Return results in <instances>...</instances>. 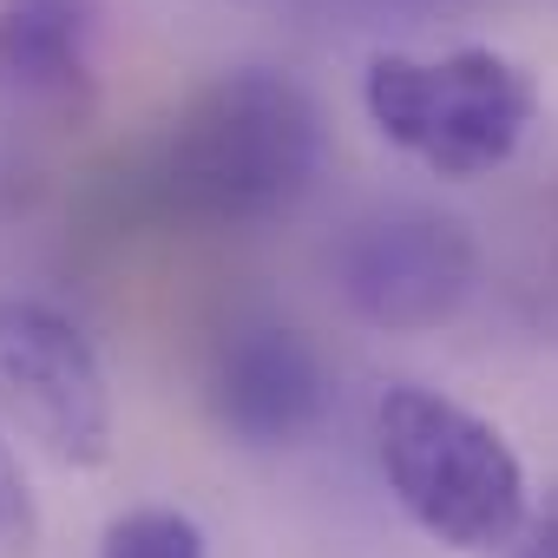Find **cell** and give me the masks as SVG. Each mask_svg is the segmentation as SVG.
Segmentation results:
<instances>
[{"mask_svg": "<svg viewBox=\"0 0 558 558\" xmlns=\"http://www.w3.org/2000/svg\"><path fill=\"white\" fill-rule=\"evenodd\" d=\"M323 165L316 99L269 66H236L197 86L145 151V197L178 223L243 230L283 217Z\"/></svg>", "mask_w": 558, "mask_h": 558, "instance_id": "1", "label": "cell"}, {"mask_svg": "<svg viewBox=\"0 0 558 558\" xmlns=\"http://www.w3.org/2000/svg\"><path fill=\"white\" fill-rule=\"evenodd\" d=\"M375 453L401 512L447 551L519 545L532 525L525 466L506 434L440 388H388L375 408Z\"/></svg>", "mask_w": 558, "mask_h": 558, "instance_id": "2", "label": "cell"}, {"mask_svg": "<svg viewBox=\"0 0 558 558\" xmlns=\"http://www.w3.org/2000/svg\"><path fill=\"white\" fill-rule=\"evenodd\" d=\"M362 106L395 151L421 158L447 184H473L519 151L538 119V86L493 47H453L434 60L375 53L362 73Z\"/></svg>", "mask_w": 558, "mask_h": 558, "instance_id": "3", "label": "cell"}, {"mask_svg": "<svg viewBox=\"0 0 558 558\" xmlns=\"http://www.w3.org/2000/svg\"><path fill=\"white\" fill-rule=\"evenodd\" d=\"M329 269L362 323L388 336H421L460 316L480 276V250L473 230L434 204H375L336 236Z\"/></svg>", "mask_w": 558, "mask_h": 558, "instance_id": "4", "label": "cell"}, {"mask_svg": "<svg viewBox=\"0 0 558 558\" xmlns=\"http://www.w3.org/2000/svg\"><path fill=\"white\" fill-rule=\"evenodd\" d=\"M0 421L60 466H99L112 453L106 362L53 303L0 296Z\"/></svg>", "mask_w": 558, "mask_h": 558, "instance_id": "5", "label": "cell"}, {"mask_svg": "<svg viewBox=\"0 0 558 558\" xmlns=\"http://www.w3.org/2000/svg\"><path fill=\"white\" fill-rule=\"evenodd\" d=\"M210 414L230 440L243 447H296L329 401L323 355L310 349L303 329L276 316H243L217 336L210 368H204Z\"/></svg>", "mask_w": 558, "mask_h": 558, "instance_id": "6", "label": "cell"}, {"mask_svg": "<svg viewBox=\"0 0 558 558\" xmlns=\"http://www.w3.org/2000/svg\"><path fill=\"white\" fill-rule=\"evenodd\" d=\"M99 0H0V86L27 106L93 99Z\"/></svg>", "mask_w": 558, "mask_h": 558, "instance_id": "7", "label": "cell"}, {"mask_svg": "<svg viewBox=\"0 0 558 558\" xmlns=\"http://www.w3.org/2000/svg\"><path fill=\"white\" fill-rule=\"evenodd\" d=\"M99 558H204V532L178 506H132L106 525Z\"/></svg>", "mask_w": 558, "mask_h": 558, "instance_id": "8", "label": "cell"}, {"mask_svg": "<svg viewBox=\"0 0 558 558\" xmlns=\"http://www.w3.org/2000/svg\"><path fill=\"white\" fill-rule=\"evenodd\" d=\"M40 538V512H34V493H27V473L21 460L0 447V545L8 551H34Z\"/></svg>", "mask_w": 558, "mask_h": 558, "instance_id": "9", "label": "cell"}, {"mask_svg": "<svg viewBox=\"0 0 558 558\" xmlns=\"http://www.w3.org/2000/svg\"><path fill=\"white\" fill-rule=\"evenodd\" d=\"M512 558H558V499L519 532V545H512Z\"/></svg>", "mask_w": 558, "mask_h": 558, "instance_id": "10", "label": "cell"}]
</instances>
